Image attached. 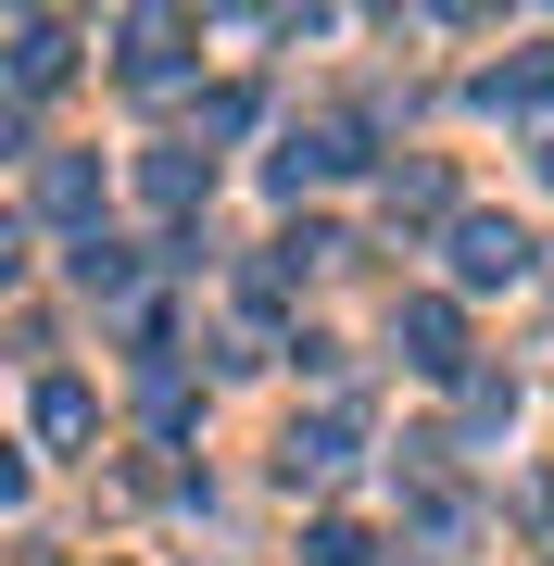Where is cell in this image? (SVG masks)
<instances>
[{
    "label": "cell",
    "mask_w": 554,
    "mask_h": 566,
    "mask_svg": "<svg viewBox=\"0 0 554 566\" xmlns=\"http://www.w3.org/2000/svg\"><path fill=\"white\" fill-rule=\"evenodd\" d=\"M453 277H467V290H492V277H530V227H504V214H467V227H453Z\"/></svg>",
    "instance_id": "1"
},
{
    "label": "cell",
    "mask_w": 554,
    "mask_h": 566,
    "mask_svg": "<svg viewBox=\"0 0 554 566\" xmlns=\"http://www.w3.org/2000/svg\"><path fill=\"white\" fill-rule=\"evenodd\" d=\"M404 365H416V378H453V365H467V327H453V303H404Z\"/></svg>",
    "instance_id": "2"
},
{
    "label": "cell",
    "mask_w": 554,
    "mask_h": 566,
    "mask_svg": "<svg viewBox=\"0 0 554 566\" xmlns=\"http://www.w3.org/2000/svg\"><path fill=\"white\" fill-rule=\"evenodd\" d=\"M177 39H189V25H177V13H126V88H165V76H177V63H189Z\"/></svg>",
    "instance_id": "3"
},
{
    "label": "cell",
    "mask_w": 554,
    "mask_h": 566,
    "mask_svg": "<svg viewBox=\"0 0 554 566\" xmlns=\"http://www.w3.org/2000/svg\"><path fill=\"white\" fill-rule=\"evenodd\" d=\"M63 63H76V39H63L51 13H25V25H13V88H25V102H39V88L63 76Z\"/></svg>",
    "instance_id": "4"
},
{
    "label": "cell",
    "mask_w": 554,
    "mask_h": 566,
    "mask_svg": "<svg viewBox=\"0 0 554 566\" xmlns=\"http://www.w3.org/2000/svg\"><path fill=\"white\" fill-rule=\"evenodd\" d=\"M479 102H492V114H542V102H554V51H516V63H492V76H479Z\"/></svg>",
    "instance_id": "5"
},
{
    "label": "cell",
    "mask_w": 554,
    "mask_h": 566,
    "mask_svg": "<svg viewBox=\"0 0 554 566\" xmlns=\"http://www.w3.org/2000/svg\"><path fill=\"white\" fill-rule=\"evenodd\" d=\"M353 465V416H315V428H290V479H341Z\"/></svg>",
    "instance_id": "6"
},
{
    "label": "cell",
    "mask_w": 554,
    "mask_h": 566,
    "mask_svg": "<svg viewBox=\"0 0 554 566\" xmlns=\"http://www.w3.org/2000/svg\"><path fill=\"white\" fill-rule=\"evenodd\" d=\"M39 214H102V177H88L76 151H51L39 164Z\"/></svg>",
    "instance_id": "7"
},
{
    "label": "cell",
    "mask_w": 554,
    "mask_h": 566,
    "mask_svg": "<svg viewBox=\"0 0 554 566\" xmlns=\"http://www.w3.org/2000/svg\"><path fill=\"white\" fill-rule=\"evenodd\" d=\"M25 416H39V441H88V416H102V403H88L76 378H39V403H25Z\"/></svg>",
    "instance_id": "8"
},
{
    "label": "cell",
    "mask_w": 554,
    "mask_h": 566,
    "mask_svg": "<svg viewBox=\"0 0 554 566\" xmlns=\"http://www.w3.org/2000/svg\"><path fill=\"white\" fill-rule=\"evenodd\" d=\"M126 277H139V264H126V240H102V227H88V240H76V290H102V303H126Z\"/></svg>",
    "instance_id": "9"
},
{
    "label": "cell",
    "mask_w": 554,
    "mask_h": 566,
    "mask_svg": "<svg viewBox=\"0 0 554 566\" xmlns=\"http://www.w3.org/2000/svg\"><path fill=\"white\" fill-rule=\"evenodd\" d=\"M303 566H378V542H366L353 516H315V528H303Z\"/></svg>",
    "instance_id": "10"
},
{
    "label": "cell",
    "mask_w": 554,
    "mask_h": 566,
    "mask_svg": "<svg viewBox=\"0 0 554 566\" xmlns=\"http://www.w3.org/2000/svg\"><path fill=\"white\" fill-rule=\"evenodd\" d=\"M139 189H151V202H202V189H215V164H189V151H151V164H139Z\"/></svg>",
    "instance_id": "11"
},
{
    "label": "cell",
    "mask_w": 554,
    "mask_h": 566,
    "mask_svg": "<svg viewBox=\"0 0 554 566\" xmlns=\"http://www.w3.org/2000/svg\"><path fill=\"white\" fill-rule=\"evenodd\" d=\"M542 177H554V139H542Z\"/></svg>",
    "instance_id": "12"
}]
</instances>
